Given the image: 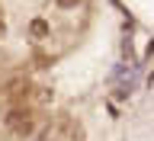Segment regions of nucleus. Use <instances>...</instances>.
I'll return each instance as SVG.
<instances>
[{
    "label": "nucleus",
    "mask_w": 154,
    "mask_h": 141,
    "mask_svg": "<svg viewBox=\"0 0 154 141\" xmlns=\"http://www.w3.org/2000/svg\"><path fill=\"white\" fill-rule=\"evenodd\" d=\"M32 141H55L51 135H38V138H32Z\"/></svg>",
    "instance_id": "nucleus-3"
},
{
    "label": "nucleus",
    "mask_w": 154,
    "mask_h": 141,
    "mask_svg": "<svg viewBox=\"0 0 154 141\" xmlns=\"http://www.w3.org/2000/svg\"><path fill=\"white\" fill-rule=\"evenodd\" d=\"M29 32H32V38H45L48 35V23H45V19H32Z\"/></svg>",
    "instance_id": "nucleus-1"
},
{
    "label": "nucleus",
    "mask_w": 154,
    "mask_h": 141,
    "mask_svg": "<svg viewBox=\"0 0 154 141\" xmlns=\"http://www.w3.org/2000/svg\"><path fill=\"white\" fill-rule=\"evenodd\" d=\"M55 3H58L61 10H74V7H80L84 0H55Z\"/></svg>",
    "instance_id": "nucleus-2"
}]
</instances>
